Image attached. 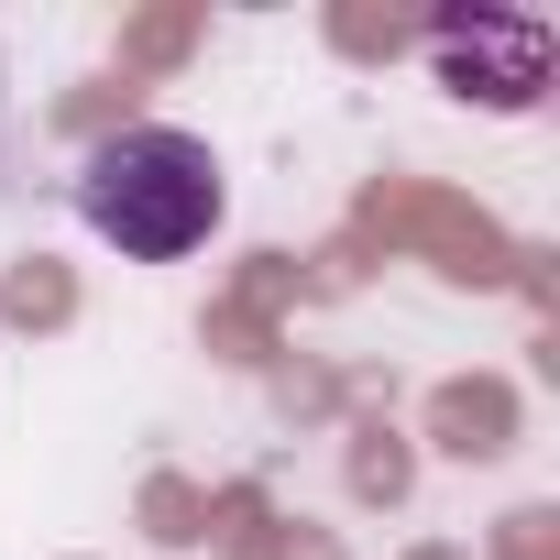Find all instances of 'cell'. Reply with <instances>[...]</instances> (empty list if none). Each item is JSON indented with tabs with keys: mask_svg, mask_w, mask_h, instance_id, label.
Instances as JSON below:
<instances>
[{
	"mask_svg": "<svg viewBox=\"0 0 560 560\" xmlns=\"http://www.w3.org/2000/svg\"><path fill=\"white\" fill-rule=\"evenodd\" d=\"M429 56H440V78H451L462 100H483V110H527V100L549 89V23H527V12L440 23V34H429Z\"/></svg>",
	"mask_w": 560,
	"mask_h": 560,
	"instance_id": "2",
	"label": "cell"
},
{
	"mask_svg": "<svg viewBox=\"0 0 560 560\" xmlns=\"http://www.w3.org/2000/svg\"><path fill=\"white\" fill-rule=\"evenodd\" d=\"M231 187H220V154L176 121H132L110 143H89L78 165V220L121 253V264H176L220 231Z\"/></svg>",
	"mask_w": 560,
	"mask_h": 560,
	"instance_id": "1",
	"label": "cell"
}]
</instances>
